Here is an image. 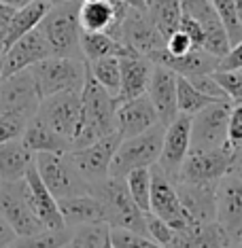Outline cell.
Here are the masks:
<instances>
[{"label":"cell","mask_w":242,"mask_h":248,"mask_svg":"<svg viewBox=\"0 0 242 248\" xmlns=\"http://www.w3.org/2000/svg\"><path fill=\"white\" fill-rule=\"evenodd\" d=\"M160 123L157 110L147 93L117 104L115 129L121 138H134Z\"/></svg>","instance_id":"cell-18"},{"label":"cell","mask_w":242,"mask_h":248,"mask_svg":"<svg viewBox=\"0 0 242 248\" xmlns=\"http://www.w3.org/2000/svg\"><path fill=\"white\" fill-rule=\"evenodd\" d=\"M26 183H28V189H30V200H32V206H34V212L45 225V229H66L58 208V200L51 195V191L45 187V183L38 176L36 163H32V168L28 170Z\"/></svg>","instance_id":"cell-24"},{"label":"cell","mask_w":242,"mask_h":248,"mask_svg":"<svg viewBox=\"0 0 242 248\" xmlns=\"http://www.w3.org/2000/svg\"><path fill=\"white\" fill-rule=\"evenodd\" d=\"M219 70H242V41L236 43L219 64Z\"/></svg>","instance_id":"cell-46"},{"label":"cell","mask_w":242,"mask_h":248,"mask_svg":"<svg viewBox=\"0 0 242 248\" xmlns=\"http://www.w3.org/2000/svg\"><path fill=\"white\" fill-rule=\"evenodd\" d=\"M121 66V87L117 102H126V100L138 98V95L147 93L149 87V78L153 72V62L140 55H123L119 58Z\"/></svg>","instance_id":"cell-22"},{"label":"cell","mask_w":242,"mask_h":248,"mask_svg":"<svg viewBox=\"0 0 242 248\" xmlns=\"http://www.w3.org/2000/svg\"><path fill=\"white\" fill-rule=\"evenodd\" d=\"M28 2H32V0H0V4H9V7H15V9L24 7Z\"/></svg>","instance_id":"cell-50"},{"label":"cell","mask_w":242,"mask_h":248,"mask_svg":"<svg viewBox=\"0 0 242 248\" xmlns=\"http://www.w3.org/2000/svg\"><path fill=\"white\" fill-rule=\"evenodd\" d=\"M227 142L232 149H238L242 144V104L234 106L227 123Z\"/></svg>","instance_id":"cell-42"},{"label":"cell","mask_w":242,"mask_h":248,"mask_svg":"<svg viewBox=\"0 0 242 248\" xmlns=\"http://www.w3.org/2000/svg\"><path fill=\"white\" fill-rule=\"evenodd\" d=\"M62 248H72V244H70V242H68V244H66V246H62Z\"/></svg>","instance_id":"cell-53"},{"label":"cell","mask_w":242,"mask_h":248,"mask_svg":"<svg viewBox=\"0 0 242 248\" xmlns=\"http://www.w3.org/2000/svg\"><path fill=\"white\" fill-rule=\"evenodd\" d=\"M28 70L43 100L60 92H81L87 78V62L79 58L49 55Z\"/></svg>","instance_id":"cell-4"},{"label":"cell","mask_w":242,"mask_h":248,"mask_svg":"<svg viewBox=\"0 0 242 248\" xmlns=\"http://www.w3.org/2000/svg\"><path fill=\"white\" fill-rule=\"evenodd\" d=\"M153 64H161L174 70L178 77H194V75H212L219 70L221 60L206 53L204 49H194L185 55H172L166 49L153 58Z\"/></svg>","instance_id":"cell-23"},{"label":"cell","mask_w":242,"mask_h":248,"mask_svg":"<svg viewBox=\"0 0 242 248\" xmlns=\"http://www.w3.org/2000/svg\"><path fill=\"white\" fill-rule=\"evenodd\" d=\"M119 41L126 45L134 55L147 58L153 62V58L160 51L166 49V38L157 30L155 21L151 19L149 11L130 9L126 11L121 30H119Z\"/></svg>","instance_id":"cell-9"},{"label":"cell","mask_w":242,"mask_h":248,"mask_svg":"<svg viewBox=\"0 0 242 248\" xmlns=\"http://www.w3.org/2000/svg\"><path fill=\"white\" fill-rule=\"evenodd\" d=\"M145 223H147V235L151 240H155L157 244L161 246H170V242L174 238V229L168 225L166 221H161L160 217H155V214L147 212L145 214Z\"/></svg>","instance_id":"cell-39"},{"label":"cell","mask_w":242,"mask_h":248,"mask_svg":"<svg viewBox=\"0 0 242 248\" xmlns=\"http://www.w3.org/2000/svg\"><path fill=\"white\" fill-rule=\"evenodd\" d=\"M2 248H9V246H2Z\"/></svg>","instance_id":"cell-55"},{"label":"cell","mask_w":242,"mask_h":248,"mask_svg":"<svg viewBox=\"0 0 242 248\" xmlns=\"http://www.w3.org/2000/svg\"><path fill=\"white\" fill-rule=\"evenodd\" d=\"M219 183H174L178 200L191 223H215Z\"/></svg>","instance_id":"cell-19"},{"label":"cell","mask_w":242,"mask_h":248,"mask_svg":"<svg viewBox=\"0 0 242 248\" xmlns=\"http://www.w3.org/2000/svg\"><path fill=\"white\" fill-rule=\"evenodd\" d=\"M79 7L81 0H64L53 4L41 21V32L51 49V55L62 58H79L81 53V24H79Z\"/></svg>","instance_id":"cell-3"},{"label":"cell","mask_w":242,"mask_h":248,"mask_svg":"<svg viewBox=\"0 0 242 248\" xmlns=\"http://www.w3.org/2000/svg\"><path fill=\"white\" fill-rule=\"evenodd\" d=\"M189 146H191V117L178 112L177 119L166 125L160 161L155 163L172 183L178 176V170H181L185 157L189 155Z\"/></svg>","instance_id":"cell-15"},{"label":"cell","mask_w":242,"mask_h":248,"mask_svg":"<svg viewBox=\"0 0 242 248\" xmlns=\"http://www.w3.org/2000/svg\"><path fill=\"white\" fill-rule=\"evenodd\" d=\"M58 208L62 214V221L68 229L104 223V206L94 193L62 197V200H58Z\"/></svg>","instance_id":"cell-21"},{"label":"cell","mask_w":242,"mask_h":248,"mask_svg":"<svg viewBox=\"0 0 242 248\" xmlns=\"http://www.w3.org/2000/svg\"><path fill=\"white\" fill-rule=\"evenodd\" d=\"M151 214L166 221L174 231L185 229L191 225L185 208L178 200V193L174 189V183L166 176L157 166L151 168Z\"/></svg>","instance_id":"cell-14"},{"label":"cell","mask_w":242,"mask_h":248,"mask_svg":"<svg viewBox=\"0 0 242 248\" xmlns=\"http://www.w3.org/2000/svg\"><path fill=\"white\" fill-rule=\"evenodd\" d=\"M49 9H51V4L45 2V0H32V2L24 4V7L15 9V15H13V19H11V28L7 34V43H4V51H7L17 38H21L30 30L41 26V21L45 15H47Z\"/></svg>","instance_id":"cell-29"},{"label":"cell","mask_w":242,"mask_h":248,"mask_svg":"<svg viewBox=\"0 0 242 248\" xmlns=\"http://www.w3.org/2000/svg\"><path fill=\"white\" fill-rule=\"evenodd\" d=\"M117 104H119L117 98H113L102 85H98L87 72L85 85L81 89V121H79L77 134L72 138V149H81V146H87L117 132Z\"/></svg>","instance_id":"cell-1"},{"label":"cell","mask_w":242,"mask_h":248,"mask_svg":"<svg viewBox=\"0 0 242 248\" xmlns=\"http://www.w3.org/2000/svg\"><path fill=\"white\" fill-rule=\"evenodd\" d=\"M121 142L119 132H113L109 136L96 140V142L81 146V149L68 151V157L77 172L85 178V183L92 187L96 183H102L109 178L113 157L117 153V146Z\"/></svg>","instance_id":"cell-11"},{"label":"cell","mask_w":242,"mask_h":248,"mask_svg":"<svg viewBox=\"0 0 242 248\" xmlns=\"http://www.w3.org/2000/svg\"><path fill=\"white\" fill-rule=\"evenodd\" d=\"M36 172L55 200L89 193V185L72 166L68 153H36Z\"/></svg>","instance_id":"cell-7"},{"label":"cell","mask_w":242,"mask_h":248,"mask_svg":"<svg viewBox=\"0 0 242 248\" xmlns=\"http://www.w3.org/2000/svg\"><path fill=\"white\" fill-rule=\"evenodd\" d=\"M232 176H236L242 183V144L238 146V149H234L232 153V163H229V172Z\"/></svg>","instance_id":"cell-47"},{"label":"cell","mask_w":242,"mask_h":248,"mask_svg":"<svg viewBox=\"0 0 242 248\" xmlns=\"http://www.w3.org/2000/svg\"><path fill=\"white\" fill-rule=\"evenodd\" d=\"M234 9H236V17H238L242 26V0H234Z\"/></svg>","instance_id":"cell-51"},{"label":"cell","mask_w":242,"mask_h":248,"mask_svg":"<svg viewBox=\"0 0 242 248\" xmlns=\"http://www.w3.org/2000/svg\"><path fill=\"white\" fill-rule=\"evenodd\" d=\"M89 193H94L104 206V223L111 229H128L134 233L147 235V223L145 212L136 206L128 191L126 178L109 176L102 183H96L89 187ZM149 238V235H147Z\"/></svg>","instance_id":"cell-2"},{"label":"cell","mask_w":242,"mask_h":248,"mask_svg":"<svg viewBox=\"0 0 242 248\" xmlns=\"http://www.w3.org/2000/svg\"><path fill=\"white\" fill-rule=\"evenodd\" d=\"M215 100H221V98H210V95L198 92V89L191 85L185 77L177 78V106H178V112L194 117L195 112L206 108V106L212 104Z\"/></svg>","instance_id":"cell-33"},{"label":"cell","mask_w":242,"mask_h":248,"mask_svg":"<svg viewBox=\"0 0 242 248\" xmlns=\"http://www.w3.org/2000/svg\"><path fill=\"white\" fill-rule=\"evenodd\" d=\"M34 159H36V153H32L21 142V138L0 144V180L2 183H15V180L26 178V174L32 168Z\"/></svg>","instance_id":"cell-27"},{"label":"cell","mask_w":242,"mask_h":248,"mask_svg":"<svg viewBox=\"0 0 242 248\" xmlns=\"http://www.w3.org/2000/svg\"><path fill=\"white\" fill-rule=\"evenodd\" d=\"M13 238H15L13 229H11L9 223L4 221L2 217H0V248H2V246H9L11 242H13Z\"/></svg>","instance_id":"cell-48"},{"label":"cell","mask_w":242,"mask_h":248,"mask_svg":"<svg viewBox=\"0 0 242 248\" xmlns=\"http://www.w3.org/2000/svg\"><path fill=\"white\" fill-rule=\"evenodd\" d=\"M26 123L28 121L19 119V117L0 115V144L9 142V140H15V138H21Z\"/></svg>","instance_id":"cell-40"},{"label":"cell","mask_w":242,"mask_h":248,"mask_svg":"<svg viewBox=\"0 0 242 248\" xmlns=\"http://www.w3.org/2000/svg\"><path fill=\"white\" fill-rule=\"evenodd\" d=\"M81 2H96V0H81Z\"/></svg>","instance_id":"cell-54"},{"label":"cell","mask_w":242,"mask_h":248,"mask_svg":"<svg viewBox=\"0 0 242 248\" xmlns=\"http://www.w3.org/2000/svg\"><path fill=\"white\" fill-rule=\"evenodd\" d=\"M234 104L227 98L215 100L206 108L191 117V146L189 151L221 149L227 142V123Z\"/></svg>","instance_id":"cell-8"},{"label":"cell","mask_w":242,"mask_h":248,"mask_svg":"<svg viewBox=\"0 0 242 248\" xmlns=\"http://www.w3.org/2000/svg\"><path fill=\"white\" fill-rule=\"evenodd\" d=\"M126 185L136 206L147 214L151 210V168H138L126 176Z\"/></svg>","instance_id":"cell-35"},{"label":"cell","mask_w":242,"mask_h":248,"mask_svg":"<svg viewBox=\"0 0 242 248\" xmlns=\"http://www.w3.org/2000/svg\"><path fill=\"white\" fill-rule=\"evenodd\" d=\"M21 142L32 153H68V151H72L70 140L55 134L41 117H32L26 123L24 134H21Z\"/></svg>","instance_id":"cell-26"},{"label":"cell","mask_w":242,"mask_h":248,"mask_svg":"<svg viewBox=\"0 0 242 248\" xmlns=\"http://www.w3.org/2000/svg\"><path fill=\"white\" fill-rule=\"evenodd\" d=\"M212 7H215L219 19H221V24L225 28V32H227L229 36V43H232V47L236 43L242 41V26L238 17H236V9H234V0H210Z\"/></svg>","instance_id":"cell-36"},{"label":"cell","mask_w":242,"mask_h":248,"mask_svg":"<svg viewBox=\"0 0 242 248\" xmlns=\"http://www.w3.org/2000/svg\"><path fill=\"white\" fill-rule=\"evenodd\" d=\"M147 11L164 38H168L172 32L178 30V24H181L183 17L181 0H149Z\"/></svg>","instance_id":"cell-30"},{"label":"cell","mask_w":242,"mask_h":248,"mask_svg":"<svg viewBox=\"0 0 242 248\" xmlns=\"http://www.w3.org/2000/svg\"><path fill=\"white\" fill-rule=\"evenodd\" d=\"M36 117L72 142L81 121V92H60L41 100Z\"/></svg>","instance_id":"cell-13"},{"label":"cell","mask_w":242,"mask_h":248,"mask_svg":"<svg viewBox=\"0 0 242 248\" xmlns=\"http://www.w3.org/2000/svg\"><path fill=\"white\" fill-rule=\"evenodd\" d=\"M212 77L229 102L234 106L242 104V70H217L212 72Z\"/></svg>","instance_id":"cell-37"},{"label":"cell","mask_w":242,"mask_h":248,"mask_svg":"<svg viewBox=\"0 0 242 248\" xmlns=\"http://www.w3.org/2000/svg\"><path fill=\"white\" fill-rule=\"evenodd\" d=\"M49 55H51V49H49L47 38L41 32V28H34L28 34L17 38L2 53V58H0V78L28 70L30 66L38 64L41 60L49 58Z\"/></svg>","instance_id":"cell-16"},{"label":"cell","mask_w":242,"mask_h":248,"mask_svg":"<svg viewBox=\"0 0 242 248\" xmlns=\"http://www.w3.org/2000/svg\"><path fill=\"white\" fill-rule=\"evenodd\" d=\"M185 78H187L198 92L210 95V98H225L223 89L219 87V83L215 81L212 75H194V77H185Z\"/></svg>","instance_id":"cell-41"},{"label":"cell","mask_w":242,"mask_h":248,"mask_svg":"<svg viewBox=\"0 0 242 248\" xmlns=\"http://www.w3.org/2000/svg\"><path fill=\"white\" fill-rule=\"evenodd\" d=\"M177 78L178 75L170 68L161 64L153 66V72H151L149 78V87H147V95L153 102L157 117H160V123H172L178 115V106H177Z\"/></svg>","instance_id":"cell-20"},{"label":"cell","mask_w":242,"mask_h":248,"mask_svg":"<svg viewBox=\"0 0 242 248\" xmlns=\"http://www.w3.org/2000/svg\"><path fill=\"white\" fill-rule=\"evenodd\" d=\"M72 248H115L111 242V227L106 223L83 225L72 231Z\"/></svg>","instance_id":"cell-34"},{"label":"cell","mask_w":242,"mask_h":248,"mask_svg":"<svg viewBox=\"0 0 242 248\" xmlns=\"http://www.w3.org/2000/svg\"><path fill=\"white\" fill-rule=\"evenodd\" d=\"M0 185H2V180H0Z\"/></svg>","instance_id":"cell-56"},{"label":"cell","mask_w":242,"mask_h":248,"mask_svg":"<svg viewBox=\"0 0 242 248\" xmlns=\"http://www.w3.org/2000/svg\"><path fill=\"white\" fill-rule=\"evenodd\" d=\"M87 72L98 85H102L113 98L119 95L121 87V66L119 58H100L94 62H87Z\"/></svg>","instance_id":"cell-31"},{"label":"cell","mask_w":242,"mask_h":248,"mask_svg":"<svg viewBox=\"0 0 242 248\" xmlns=\"http://www.w3.org/2000/svg\"><path fill=\"white\" fill-rule=\"evenodd\" d=\"M215 221L234 244L242 233V183L232 174H225L217 185Z\"/></svg>","instance_id":"cell-17"},{"label":"cell","mask_w":242,"mask_h":248,"mask_svg":"<svg viewBox=\"0 0 242 248\" xmlns=\"http://www.w3.org/2000/svg\"><path fill=\"white\" fill-rule=\"evenodd\" d=\"M111 242L115 248H166L147 235L134 233L128 229H111Z\"/></svg>","instance_id":"cell-38"},{"label":"cell","mask_w":242,"mask_h":248,"mask_svg":"<svg viewBox=\"0 0 242 248\" xmlns=\"http://www.w3.org/2000/svg\"><path fill=\"white\" fill-rule=\"evenodd\" d=\"M45 2H49L53 7V4H60V2H64V0H45Z\"/></svg>","instance_id":"cell-52"},{"label":"cell","mask_w":242,"mask_h":248,"mask_svg":"<svg viewBox=\"0 0 242 248\" xmlns=\"http://www.w3.org/2000/svg\"><path fill=\"white\" fill-rule=\"evenodd\" d=\"M119 2H123L126 7H130V9H140V11L149 9V0H119Z\"/></svg>","instance_id":"cell-49"},{"label":"cell","mask_w":242,"mask_h":248,"mask_svg":"<svg viewBox=\"0 0 242 248\" xmlns=\"http://www.w3.org/2000/svg\"><path fill=\"white\" fill-rule=\"evenodd\" d=\"M194 49H195L194 43H191L189 36L185 34V32H181V30L172 32V34L166 38V51L172 53V55H185V53L194 51Z\"/></svg>","instance_id":"cell-44"},{"label":"cell","mask_w":242,"mask_h":248,"mask_svg":"<svg viewBox=\"0 0 242 248\" xmlns=\"http://www.w3.org/2000/svg\"><path fill=\"white\" fill-rule=\"evenodd\" d=\"M13 15H15V7L0 4V58H2V53H4V43H7V34H9Z\"/></svg>","instance_id":"cell-45"},{"label":"cell","mask_w":242,"mask_h":248,"mask_svg":"<svg viewBox=\"0 0 242 248\" xmlns=\"http://www.w3.org/2000/svg\"><path fill=\"white\" fill-rule=\"evenodd\" d=\"M72 240V229H43L32 235H15L9 248H62Z\"/></svg>","instance_id":"cell-32"},{"label":"cell","mask_w":242,"mask_h":248,"mask_svg":"<svg viewBox=\"0 0 242 248\" xmlns=\"http://www.w3.org/2000/svg\"><path fill=\"white\" fill-rule=\"evenodd\" d=\"M232 153L234 149L229 144L210 151H189L177 180L178 183H219L229 172Z\"/></svg>","instance_id":"cell-12"},{"label":"cell","mask_w":242,"mask_h":248,"mask_svg":"<svg viewBox=\"0 0 242 248\" xmlns=\"http://www.w3.org/2000/svg\"><path fill=\"white\" fill-rule=\"evenodd\" d=\"M166 125L157 123L147 132L138 134L134 138H121L117 153L113 157L109 176L126 178L132 170L138 168H153L160 161L161 155V142H164Z\"/></svg>","instance_id":"cell-5"},{"label":"cell","mask_w":242,"mask_h":248,"mask_svg":"<svg viewBox=\"0 0 242 248\" xmlns=\"http://www.w3.org/2000/svg\"><path fill=\"white\" fill-rule=\"evenodd\" d=\"M0 217L9 223L15 235H32L45 229L32 206L26 178L0 185Z\"/></svg>","instance_id":"cell-6"},{"label":"cell","mask_w":242,"mask_h":248,"mask_svg":"<svg viewBox=\"0 0 242 248\" xmlns=\"http://www.w3.org/2000/svg\"><path fill=\"white\" fill-rule=\"evenodd\" d=\"M81 53L85 62H94L100 58L134 55L119 38L106 34V32H81Z\"/></svg>","instance_id":"cell-28"},{"label":"cell","mask_w":242,"mask_h":248,"mask_svg":"<svg viewBox=\"0 0 242 248\" xmlns=\"http://www.w3.org/2000/svg\"><path fill=\"white\" fill-rule=\"evenodd\" d=\"M38 106H41V95L30 70H21L0 78V115L30 121L32 117H36Z\"/></svg>","instance_id":"cell-10"},{"label":"cell","mask_w":242,"mask_h":248,"mask_svg":"<svg viewBox=\"0 0 242 248\" xmlns=\"http://www.w3.org/2000/svg\"><path fill=\"white\" fill-rule=\"evenodd\" d=\"M168 248H232V242L215 223H191L189 227L174 231Z\"/></svg>","instance_id":"cell-25"},{"label":"cell","mask_w":242,"mask_h":248,"mask_svg":"<svg viewBox=\"0 0 242 248\" xmlns=\"http://www.w3.org/2000/svg\"><path fill=\"white\" fill-rule=\"evenodd\" d=\"M178 30L189 36V41L194 43L195 49H202V43H204V28H202L198 19L189 17V15H183L181 24H178Z\"/></svg>","instance_id":"cell-43"}]
</instances>
